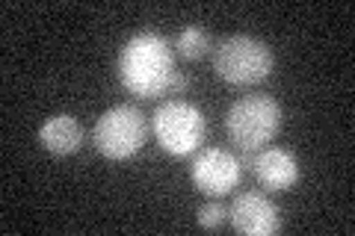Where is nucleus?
I'll return each mask as SVG.
<instances>
[{"instance_id":"39448f33","label":"nucleus","mask_w":355,"mask_h":236,"mask_svg":"<svg viewBox=\"0 0 355 236\" xmlns=\"http://www.w3.org/2000/svg\"><path fill=\"white\" fill-rule=\"evenodd\" d=\"M154 139L172 156H187L202 148L205 139V112L190 100H166L154 109Z\"/></svg>"},{"instance_id":"f8f14e48","label":"nucleus","mask_w":355,"mask_h":236,"mask_svg":"<svg viewBox=\"0 0 355 236\" xmlns=\"http://www.w3.org/2000/svg\"><path fill=\"white\" fill-rule=\"evenodd\" d=\"M187 86H190V80H187V74H184V71H175V80H172L169 95H184V92H187Z\"/></svg>"},{"instance_id":"20e7f679","label":"nucleus","mask_w":355,"mask_h":236,"mask_svg":"<svg viewBox=\"0 0 355 236\" xmlns=\"http://www.w3.org/2000/svg\"><path fill=\"white\" fill-rule=\"evenodd\" d=\"M146 139H148V121L130 104H119L113 109H107L95 121V130H92V142L98 154L113 163H125L130 156H137Z\"/></svg>"},{"instance_id":"1a4fd4ad","label":"nucleus","mask_w":355,"mask_h":236,"mask_svg":"<svg viewBox=\"0 0 355 236\" xmlns=\"http://www.w3.org/2000/svg\"><path fill=\"white\" fill-rule=\"evenodd\" d=\"M39 142L44 151L57 154V156H69L74 151H80L83 145V127L80 121L69 112H60V116H51L44 125L39 127Z\"/></svg>"},{"instance_id":"9d476101","label":"nucleus","mask_w":355,"mask_h":236,"mask_svg":"<svg viewBox=\"0 0 355 236\" xmlns=\"http://www.w3.org/2000/svg\"><path fill=\"white\" fill-rule=\"evenodd\" d=\"M175 51L178 56H184V60H202V56L210 51V36H207V30L202 27H184L181 33H178V39H175Z\"/></svg>"},{"instance_id":"0eeeda50","label":"nucleus","mask_w":355,"mask_h":236,"mask_svg":"<svg viewBox=\"0 0 355 236\" xmlns=\"http://www.w3.org/2000/svg\"><path fill=\"white\" fill-rule=\"evenodd\" d=\"M228 221L237 233L272 236L282 230V210L263 192H240L228 207Z\"/></svg>"},{"instance_id":"7ed1b4c3","label":"nucleus","mask_w":355,"mask_h":236,"mask_svg":"<svg viewBox=\"0 0 355 236\" xmlns=\"http://www.w3.org/2000/svg\"><path fill=\"white\" fill-rule=\"evenodd\" d=\"M275 69V56L261 39L228 36L214 51V71L228 86H254Z\"/></svg>"},{"instance_id":"6e6552de","label":"nucleus","mask_w":355,"mask_h":236,"mask_svg":"<svg viewBox=\"0 0 355 236\" xmlns=\"http://www.w3.org/2000/svg\"><path fill=\"white\" fill-rule=\"evenodd\" d=\"M249 168L254 174V181H258L263 189H270V192H287L291 186H296L299 181V160L293 151L287 148H261L252 154L249 160Z\"/></svg>"},{"instance_id":"f03ea898","label":"nucleus","mask_w":355,"mask_h":236,"mask_svg":"<svg viewBox=\"0 0 355 236\" xmlns=\"http://www.w3.org/2000/svg\"><path fill=\"white\" fill-rule=\"evenodd\" d=\"M225 130L240 151L254 154L266 148L282 130V107L270 95H246L231 104Z\"/></svg>"},{"instance_id":"9b49d317","label":"nucleus","mask_w":355,"mask_h":236,"mask_svg":"<svg viewBox=\"0 0 355 236\" xmlns=\"http://www.w3.org/2000/svg\"><path fill=\"white\" fill-rule=\"evenodd\" d=\"M225 221H228V210L222 207L219 201H214V204H207V207L198 210V228H205V230H216Z\"/></svg>"},{"instance_id":"423d86ee","label":"nucleus","mask_w":355,"mask_h":236,"mask_svg":"<svg viewBox=\"0 0 355 236\" xmlns=\"http://www.w3.org/2000/svg\"><path fill=\"white\" fill-rule=\"evenodd\" d=\"M193 183L198 192H205L210 198H222L228 195L231 189H237L243 165L231 151L225 148H202L193 160Z\"/></svg>"},{"instance_id":"f257e3e1","label":"nucleus","mask_w":355,"mask_h":236,"mask_svg":"<svg viewBox=\"0 0 355 236\" xmlns=\"http://www.w3.org/2000/svg\"><path fill=\"white\" fill-rule=\"evenodd\" d=\"M119 80L142 100L169 95L175 80V48L151 30L130 36L119 53Z\"/></svg>"}]
</instances>
